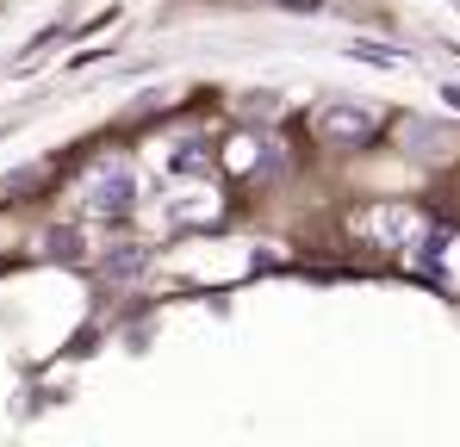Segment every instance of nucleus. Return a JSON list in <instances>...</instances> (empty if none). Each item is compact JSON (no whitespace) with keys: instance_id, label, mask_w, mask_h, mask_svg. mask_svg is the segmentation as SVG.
<instances>
[{"instance_id":"f257e3e1","label":"nucleus","mask_w":460,"mask_h":447,"mask_svg":"<svg viewBox=\"0 0 460 447\" xmlns=\"http://www.w3.org/2000/svg\"><path fill=\"white\" fill-rule=\"evenodd\" d=\"M137 206V180H131V168H100L93 174V187H87V212H100V218H125Z\"/></svg>"},{"instance_id":"f03ea898","label":"nucleus","mask_w":460,"mask_h":447,"mask_svg":"<svg viewBox=\"0 0 460 447\" xmlns=\"http://www.w3.org/2000/svg\"><path fill=\"white\" fill-rule=\"evenodd\" d=\"M367 125H374V112H361V106H323V118H317V131L336 144H361Z\"/></svg>"},{"instance_id":"7ed1b4c3","label":"nucleus","mask_w":460,"mask_h":447,"mask_svg":"<svg viewBox=\"0 0 460 447\" xmlns=\"http://www.w3.org/2000/svg\"><path fill=\"white\" fill-rule=\"evenodd\" d=\"M206 162H212V155H206V144H199V137H187V144L168 149V168H174L181 180H199V174H206Z\"/></svg>"},{"instance_id":"20e7f679","label":"nucleus","mask_w":460,"mask_h":447,"mask_svg":"<svg viewBox=\"0 0 460 447\" xmlns=\"http://www.w3.org/2000/svg\"><path fill=\"white\" fill-rule=\"evenodd\" d=\"M106 274H112V280H137V274H144V255H137V249H112V255H106Z\"/></svg>"},{"instance_id":"39448f33","label":"nucleus","mask_w":460,"mask_h":447,"mask_svg":"<svg viewBox=\"0 0 460 447\" xmlns=\"http://www.w3.org/2000/svg\"><path fill=\"white\" fill-rule=\"evenodd\" d=\"M361 63H398V50H380V44H355Z\"/></svg>"}]
</instances>
